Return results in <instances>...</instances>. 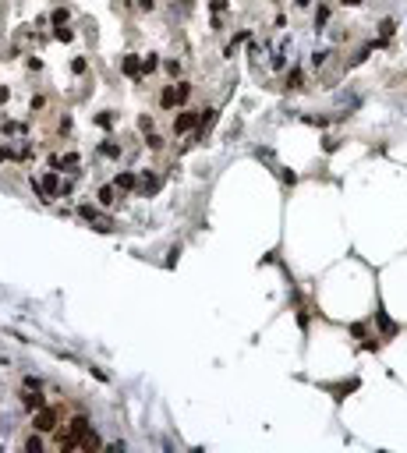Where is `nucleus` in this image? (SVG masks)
Returning a JSON list of instances; mask_svg holds the SVG:
<instances>
[{"label":"nucleus","instance_id":"nucleus-20","mask_svg":"<svg viewBox=\"0 0 407 453\" xmlns=\"http://www.w3.org/2000/svg\"><path fill=\"white\" fill-rule=\"evenodd\" d=\"M174 89H177V103H184L188 92H191V85H188V82H181V85H174Z\"/></svg>","mask_w":407,"mask_h":453},{"label":"nucleus","instance_id":"nucleus-11","mask_svg":"<svg viewBox=\"0 0 407 453\" xmlns=\"http://www.w3.org/2000/svg\"><path fill=\"white\" fill-rule=\"evenodd\" d=\"M375 319H379V326H383V337H393L397 333V326L386 319V312H375Z\"/></svg>","mask_w":407,"mask_h":453},{"label":"nucleus","instance_id":"nucleus-8","mask_svg":"<svg viewBox=\"0 0 407 453\" xmlns=\"http://www.w3.org/2000/svg\"><path fill=\"white\" fill-rule=\"evenodd\" d=\"M22 404L28 407V411H39V407H46V400L39 397V389H28V393L22 397Z\"/></svg>","mask_w":407,"mask_h":453},{"label":"nucleus","instance_id":"nucleus-29","mask_svg":"<svg viewBox=\"0 0 407 453\" xmlns=\"http://www.w3.org/2000/svg\"><path fill=\"white\" fill-rule=\"evenodd\" d=\"M138 7H142V11H153V7H156V0H138Z\"/></svg>","mask_w":407,"mask_h":453},{"label":"nucleus","instance_id":"nucleus-28","mask_svg":"<svg viewBox=\"0 0 407 453\" xmlns=\"http://www.w3.org/2000/svg\"><path fill=\"white\" fill-rule=\"evenodd\" d=\"M209 7H213V11L220 14V11H227V0H213V4H209Z\"/></svg>","mask_w":407,"mask_h":453},{"label":"nucleus","instance_id":"nucleus-9","mask_svg":"<svg viewBox=\"0 0 407 453\" xmlns=\"http://www.w3.org/2000/svg\"><path fill=\"white\" fill-rule=\"evenodd\" d=\"M96 199H99V205H113V202H117V188H113V184H103Z\"/></svg>","mask_w":407,"mask_h":453},{"label":"nucleus","instance_id":"nucleus-3","mask_svg":"<svg viewBox=\"0 0 407 453\" xmlns=\"http://www.w3.org/2000/svg\"><path fill=\"white\" fill-rule=\"evenodd\" d=\"M36 429L39 432H53L57 429V411H53V407H39V411H36Z\"/></svg>","mask_w":407,"mask_h":453},{"label":"nucleus","instance_id":"nucleus-1","mask_svg":"<svg viewBox=\"0 0 407 453\" xmlns=\"http://www.w3.org/2000/svg\"><path fill=\"white\" fill-rule=\"evenodd\" d=\"M32 184H36V177H32ZM39 188H43V202H53V199H57V191H60V177H57V170L43 174Z\"/></svg>","mask_w":407,"mask_h":453},{"label":"nucleus","instance_id":"nucleus-15","mask_svg":"<svg viewBox=\"0 0 407 453\" xmlns=\"http://www.w3.org/2000/svg\"><path fill=\"white\" fill-rule=\"evenodd\" d=\"M329 57H333V50H315V53H312V64H315V68H322Z\"/></svg>","mask_w":407,"mask_h":453},{"label":"nucleus","instance_id":"nucleus-18","mask_svg":"<svg viewBox=\"0 0 407 453\" xmlns=\"http://www.w3.org/2000/svg\"><path fill=\"white\" fill-rule=\"evenodd\" d=\"M287 89H301V68H294V71L287 74Z\"/></svg>","mask_w":407,"mask_h":453},{"label":"nucleus","instance_id":"nucleus-22","mask_svg":"<svg viewBox=\"0 0 407 453\" xmlns=\"http://www.w3.org/2000/svg\"><path fill=\"white\" fill-rule=\"evenodd\" d=\"M96 124H99V128H110L113 117H110V113H96Z\"/></svg>","mask_w":407,"mask_h":453},{"label":"nucleus","instance_id":"nucleus-10","mask_svg":"<svg viewBox=\"0 0 407 453\" xmlns=\"http://www.w3.org/2000/svg\"><path fill=\"white\" fill-rule=\"evenodd\" d=\"M329 22V4H319V11H315V32H322Z\"/></svg>","mask_w":407,"mask_h":453},{"label":"nucleus","instance_id":"nucleus-2","mask_svg":"<svg viewBox=\"0 0 407 453\" xmlns=\"http://www.w3.org/2000/svg\"><path fill=\"white\" fill-rule=\"evenodd\" d=\"M195 128H199V113H195V110H184V113H177V117H174V131H177V135L195 131Z\"/></svg>","mask_w":407,"mask_h":453},{"label":"nucleus","instance_id":"nucleus-27","mask_svg":"<svg viewBox=\"0 0 407 453\" xmlns=\"http://www.w3.org/2000/svg\"><path fill=\"white\" fill-rule=\"evenodd\" d=\"M167 71L170 74H181V60H167Z\"/></svg>","mask_w":407,"mask_h":453},{"label":"nucleus","instance_id":"nucleus-6","mask_svg":"<svg viewBox=\"0 0 407 453\" xmlns=\"http://www.w3.org/2000/svg\"><path fill=\"white\" fill-rule=\"evenodd\" d=\"M138 188H142V195H156V191H159V177L145 170V174H142V184H138Z\"/></svg>","mask_w":407,"mask_h":453},{"label":"nucleus","instance_id":"nucleus-12","mask_svg":"<svg viewBox=\"0 0 407 453\" xmlns=\"http://www.w3.org/2000/svg\"><path fill=\"white\" fill-rule=\"evenodd\" d=\"M393 32H397V22H393V18H383V22H379V36H383V39H389Z\"/></svg>","mask_w":407,"mask_h":453},{"label":"nucleus","instance_id":"nucleus-13","mask_svg":"<svg viewBox=\"0 0 407 453\" xmlns=\"http://www.w3.org/2000/svg\"><path fill=\"white\" fill-rule=\"evenodd\" d=\"M156 68H159V57H156V53H149V57L142 60V74H153Z\"/></svg>","mask_w":407,"mask_h":453},{"label":"nucleus","instance_id":"nucleus-21","mask_svg":"<svg viewBox=\"0 0 407 453\" xmlns=\"http://www.w3.org/2000/svg\"><path fill=\"white\" fill-rule=\"evenodd\" d=\"M85 68H89L85 57H74V60H71V71H74V74H85Z\"/></svg>","mask_w":407,"mask_h":453},{"label":"nucleus","instance_id":"nucleus-4","mask_svg":"<svg viewBox=\"0 0 407 453\" xmlns=\"http://www.w3.org/2000/svg\"><path fill=\"white\" fill-rule=\"evenodd\" d=\"M120 71H124V74H131V78H142V60L135 57V53L120 57Z\"/></svg>","mask_w":407,"mask_h":453},{"label":"nucleus","instance_id":"nucleus-24","mask_svg":"<svg viewBox=\"0 0 407 453\" xmlns=\"http://www.w3.org/2000/svg\"><path fill=\"white\" fill-rule=\"evenodd\" d=\"M351 337H358V340H365V326H361V322H354V326H351Z\"/></svg>","mask_w":407,"mask_h":453},{"label":"nucleus","instance_id":"nucleus-7","mask_svg":"<svg viewBox=\"0 0 407 453\" xmlns=\"http://www.w3.org/2000/svg\"><path fill=\"white\" fill-rule=\"evenodd\" d=\"M159 107H163V110H174V107H177V89H174V85H167V89L159 92Z\"/></svg>","mask_w":407,"mask_h":453},{"label":"nucleus","instance_id":"nucleus-19","mask_svg":"<svg viewBox=\"0 0 407 453\" xmlns=\"http://www.w3.org/2000/svg\"><path fill=\"white\" fill-rule=\"evenodd\" d=\"M53 36H57L60 43H71V39H74V32H71V28H64V25H57V32H53Z\"/></svg>","mask_w":407,"mask_h":453},{"label":"nucleus","instance_id":"nucleus-30","mask_svg":"<svg viewBox=\"0 0 407 453\" xmlns=\"http://www.w3.org/2000/svg\"><path fill=\"white\" fill-rule=\"evenodd\" d=\"M343 4H347V7H358V4H361V0H343Z\"/></svg>","mask_w":407,"mask_h":453},{"label":"nucleus","instance_id":"nucleus-17","mask_svg":"<svg viewBox=\"0 0 407 453\" xmlns=\"http://www.w3.org/2000/svg\"><path fill=\"white\" fill-rule=\"evenodd\" d=\"M25 450H28V453H39V450H43V439H39V435H28V439H25Z\"/></svg>","mask_w":407,"mask_h":453},{"label":"nucleus","instance_id":"nucleus-26","mask_svg":"<svg viewBox=\"0 0 407 453\" xmlns=\"http://www.w3.org/2000/svg\"><path fill=\"white\" fill-rule=\"evenodd\" d=\"M138 128L142 131H153V117H138Z\"/></svg>","mask_w":407,"mask_h":453},{"label":"nucleus","instance_id":"nucleus-16","mask_svg":"<svg viewBox=\"0 0 407 453\" xmlns=\"http://www.w3.org/2000/svg\"><path fill=\"white\" fill-rule=\"evenodd\" d=\"M145 145L149 149H163V138H159L156 131H145Z\"/></svg>","mask_w":407,"mask_h":453},{"label":"nucleus","instance_id":"nucleus-14","mask_svg":"<svg viewBox=\"0 0 407 453\" xmlns=\"http://www.w3.org/2000/svg\"><path fill=\"white\" fill-rule=\"evenodd\" d=\"M99 153H103V156H110V159H117V156H120V145H117V142H103V145H99Z\"/></svg>","mask_w":407,"mask_h":453},{"label":"nucleus","instance_id":"nucleus-5","mask_svg":"<svg viewBox=\"0 0 407 453\" xmlns=\"http://www.w3.org/2000/svg\"><path fill=\"white\" fill-rule=\"evenodd\" d=\"M135 184H138V177H135L131 170H124V174H117V181H113V188H117V191H131Z\"/></svg>","mask_w":407,"mask_h":453},{"label":"nucleus","instance_id":"nucleus-23","mask_svg":"<svg viewBox=\"0 0 407 453\" xmlns=\"http://www.w3.org/2000/svg\"><path fill=\"white\" fill-rule=\"evenodd\" d=\"M280 177H283V184H297V174H294V170H283Z\"/></svg>","mask_w":407,"mask_h":453},{"label":"nucleus","instance_id":"nucleus-25","mask_svg":"<svg viewBox=\"0 0 407 453\" xmlns=\"http://www.w3.org/2000/svg\"><path fill=\"white\" fill-rule=\"evenodd\" d=\"M68 22V11H53V25H64Z\"/></svg>","mask_w":407,"mask_h":453}]
</instances>
